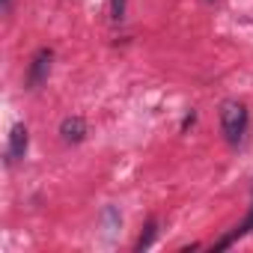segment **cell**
Here are the masks:
<instances>
[{
  "instance_id": "cell-1",
  "label": "cell",
  "mask_w": 253,
  "mask_h": 253,
  "mask_svg": "<svg viewBox=\"0 0 253 253\" xmlns=\"http://www.w3.org/2000/svg\"><path fill=\"white\" fill-rule=\"evenodd\" d=\"M247 107L241 101H223L220 104V128H223V137L229 146H238L247 134Z\"/></svg>"
},
{
  "instance_id": "cell-2",
  "label": "cell",
  "mask_w": 253,
  "mask_h": 253,
  "mask_svg": "<svg viewBox=\"0 0 253 253\" xmlns=\"http://www.w3.org/2000/svg\"><path fill=\"white\" fill-rule=\"evenodd\" d=\"M51 63H54V51L51 48H39L36 57H33V63H30V72H27V86L30 89H36V86H42L48 81Z\"/></svg>"
},
{
  "instance_id": "cell-3",
  "label": "cell",
  "mask_w": 253,
  "mask_h": 253,
  "mask_svg": "<svg viewBox=\"0 0 253 253\" xmlns=\"http://www.w3.org/2000/svg\"><path fill=\"white\" fill-rule=\"evenodd\" d=\"M27 143H30V134H27V125H12L9 131V143H6V164H15L27 155Z\"/></svg>"
},
{
  "instance_id": "cell-4",
  "label": "cell",
  "mask_w": 253,
  "mask_h": 253,
  "mask_svg": "<svg viewBox=\"0 0 253 253\" xmlns=\"http://www.w3.org/2000/svg\"><path fill=\"white\" fill-rule=\"evenodd\" d=\"M60 137L66 143H81L86 137V122H84V116H66L60 122Z\"/></svg>"
},
{
  "instance_id": "cell-5",
  "label": "cell",
  "mask_w": 253,
  "mask_h": 253,
  "mask_svg": "<svg viewBox=\"0 0 253 253\" xmlns=\"http://www.w3.org/2000/svg\"><path fill=\"white\" fill-rule=\"evenodd\" d=\"M247 232H253V206H250V211H247V217H244V220H241V223H238V226H235L232 232H226V235H223V238H220V241L214 244V250H223V247H229V244H235V241H238V238H244Z\"/></svg>"
},
{
  "instance_id": "cell-6",
  "label": "cell",
  "mask_w": 253,
  "mask_h": 253,
  "mask_svg": "<svg viewBox=\"0 0 253 253\" xmlns=\"http://www.w3.org/2000/svg\"><path fill=\"white\" fill-rule=\"evenodd\" d=\"M155 235H158V220H149V223H146V232H143V235H140V241H137V250L143 253L146 247H152Z\"/></svg>"
},
{
  "instance_id": "cell-7",
  "label": "cell",
  "mask_w": 253,
  "mask_h": 253,
  "mask_svg": "<svg viewBox=\"0 0 253 253\" xmlns=\"http://www.w3.org/2000/svg\"><path fill=\"white\" fill-rule=\"evenodd\" d=\"M110 18L122 21L125 18V0H110Z\"/></svg>"
},
{
  "instance_id": "cell-8",
  "label": "cell",
  "mask_w": 253,
  "mask_h": 253,
  "mask_svg": "<svg viewBox=\"0 0 253 253\" xmlns=\"http://www.w3.org/2000/svg\"><path fill=\"white\" fill-rule=\"evenodd\" d=\"M194 119H197V113H194V110H191V113H188V116H185V122H182V131H185V128H188V125H194Z\"/></svg>"
},
{
  "instance_id": "cell-9",
  "label": "cell",
  "mask_w": 253,
  "mask_h": 253,
  "mask_svg": "<svg viewBox=\"0 0 253 253\" xmlns=\"http://www.w3.org/2000/svg\"><path fill=\"white\" fill-rule=\"evenodd\" d=\"M9 6H12V0H3V12H9Z\"/></svg>"
}]
</instances>
